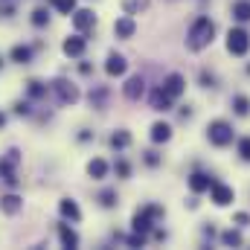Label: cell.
Instances as JSON below:
<instances>
[{
  "label": "cell",
  "mask_w": 250,
  "mask_h": 250,
  "mask_svg": "<svg viewBox=\"0 0 250 250\" xmlns=\"http://www.w3.org/2000/svg\"><path fill=\"white\" fill-rule=\"evenodd\" d=\"M15 114H21V117H26V114H32V105L23 99V102H15Z\"/></svg>",
  "instance_id": "cell-33"
},
{
  "label": "cell",
  "mask_w": 250,
  "mask_h": 250,
  "mask_svg": "<svg viewBox=\"0 0 250 250\" xmlns=\"http://www.w3.org/2000/svg\"><path fill=\"white\" fill-rule=\"evenodd\" d=\"M32 23H35V26H47V23H50V9H47V6H38V9L32 12Z\"/></svg>",
  "instance_id": "cell-31"
},
{
  "label": "cell",
  "mask_w": 250,
  "mask_h": 250,
  "mask_svg": "<svg viewBox=\"0 0 250 250\" xmlns=\"http://www.w3.org/2000/svg\"><path fill=\"white\" fill-rule=\"evenodd\" d=\"M62 50H64L67 59H82L84 50H87V38H82V35H70V38H64Z\"/></svg>",
  "instance_id": "cell-10"
},
{
  "label": "cell",
  "mask_w": 250,
  "mask_h": 250,
  "mask_svg": "<svg viewBox=\"0 0 250 250\" xmlns=\"http://www.w3.org/2000/svg\"><path fill=\"white\" fill-rule=\"evenodd\" d=\"M26 93H29V99H41V96H47V84L38 82V79H32V82L26 84Z\"/></svg>",
  "instance_id": "cell-26"
},
{
  "label": "cell",
  "mask_w": 250,
  "mask_h": 250,
  "mask_svg": "<svg viewBox=\"0 0 250 250\" xmlns=\"http://www.w3.org/2000/svg\"><path fill=\"white\" fill-rule=\"evenodd\" d=\"M125 70H128L125 56H120V53H108V59H105V73H108L111 79H117V76H125Z\"/></svg>",
  "instance_id": "cell-13"
},
{
  "label": "cell",
  "mask_w": 250,
  "mask_h": 250,
  "mask_svg": "<svg viewBox=\"0 0 250 250\" xmlns=\"http://www.w3.org/2000/svg\"><path fill=\"white\" fill-rule=\"evenodd\" d=\"M207 140L212 146H218V148L230 146L233 143V125L227 123V120H212V123L207 125Z\"/></svg>",
  "instance_id": "cell-4"
},
{
  "label": "cell",
  "mask_w": 250,
  "mask_h": 250,
  "mask_svg": "<svg viewBox=\"0 0 250 250\" xmlns=\"http://www.w3.org/2000/svg\"><path fill=\"white\" fill-rule=\"evenodd\" d=\"M123 93H125V99H131V102H140L143 96H146V79L137 73V76H131L128 82L123 84Z\"/></svg>",
  "instance_id": "cell-9"
},
{
  "label": "cell",
  "mask_w": 250,
  "mask_h": 250,
  "mask_svg": "<svg viewBox=\"0 0 250 250\" xmlns=\"http://www.w3.org/2000/svg\"><path fill=\"white\" fill-rule=\"evenodd\" d=\"M212 41H215V23H212L207 15L195 18L192 26H189V32H187V50L189 53H201V50H207Z\"/></svg>",
  "instance_id": "cell-1"
},
{
  "label": "cell",
  "mask_w": 250,
  "mask_h": 250,
  "mask_svg": "<svg viewBox=\"0 0 250 250\" xmlns=\"http://www.w3.org/2000/svg\"><path fill=\"white\" fill-rule=\"evenodd\" d=\"M239 157H242L245 163H250V137H242V140H239Z\"/></svg>",
  "instance_id": "cell-32"
},
{
  "label": "cell",
  "mask_w": 250,
  "mask_h": 250,
  "mask_svg": "<svg viewBox=\"0 0 250 250\" xmlns=\"http://www.w3.org/2000/svg\"><path fill=\"white\" fill-rule=\"evenodd\" d=\"M117 175H120V178H128V175H131V166H128L125 160H120V163H117Z\"/></svg>",
  "instance_id": "cell-35"
},
{
  "label": "cell",
  "mask_w": 250,
  "mask_h": 250,
  "mask_svg": "<svg viewBox=\"0 0 250 250\" xmlns=\"http://www.w3.org/2000/svg\"><path fill=\"white\" fill-rule=\"evenodd\" d=\"M105 99H108V90H105V87H93V90H90V105H93L96 111L105 108Z\"/></svg>",
  "instance_id": "cell-27"
},
{
  "label": "cell",
  "mask_w": 250,
  "mask_h": 250,
  "mask_svg": "<svg viewBox=\"0 0 250 250\" xmlns=\"http://www.w3.org/2000/svg\"><path fill=\"white\" fill-rule=\"evenodd\" d=\"M9 59L15 64H29L32 62V47H26V44H15L12 50H9Z\"/></svg>",
  "instance_id": "cell-21"
},
{
  "label": "cell",
  "mask_w": 250,
  "mask_h": 250,
  "mask_svg": "<svg viewBox=\"0 0 250 250\" xmlns=\"http://www.w3.org/2000/svg\"><path fill=\"white\" fill-rule=\"evenodd\" d=\"M3 125H6V114H3V111H0V128H3Z\"/></svg>",
  "instance_id": "cell-38"
},
{
  "label": "cell",
  "mask_w": 250,
  "mask_h": 250,
  "mask_svg": "<svg viewBox=\"0 0 250 250\" xmlns=\"http://www.w3.org/2000/svg\"><path fill=\"white\" fill-rule=\"evenodd\" d=\"M50 6L62 15H73L76 12V0H50Z\"/></svg>",
  "instance_id": "cell-30"
},
{
  "label": "cell",
  "mask_w": 250,
  "mask_h": 250,
  "mask_svg": "<svg viewBox=\"0 0 250 250\" xmlns=\"http://www.w3.org/2000/svg\"><path fill=\"white\" fill-rule=\"evenodd\" d=\"M230 12H233V18H236L239 23H248L250 21V0H236V3L230 6Z\"/></svg>",
  "instance_id": "cell-22"
},
{
  "label": "cell",
  "mask_w": 250,
  "mask_h": 250,
  "mask_svg": "<svg viewBox=\"0 0 250 250\" xmlns=\"http://www.w3.org/2000/svg\"><path fill=\"white\" fill-rule=\"evenodd\" d=\"M230 105H233L236 117H248V114H250V99H248V96H242V93H236V96L230 99Z\"/></svg>",
  "instance_id": "cell-25"
},
{
  "label": "cell",
  "mask_w": 250,
  "mask_h": 250,
  "mask_svg": "<svg viewBox=\"0 0 250 250\" xmlns=\"http://www.w3.org/2000/svg\"><path fill=\"white\" fill-rule=\"evenodd\" d=\"M148 137H151V143H157V146H160V143H169V140H172V125L169 123H154Z\"/></svg>",
  "instance_id": "cell-19"
},
{
  "label": "cell",
  "mask_w": 250,
  "mask_h": 250,
  "mask_svg": "<svg viewBox=\"0 0 250 250\" xmlns=\"http://www.w3.org/2000/svg\"><path fill=\"white\" fill-rule=\"evenodd\" d=\"M172 96L163 90V87H157V90H151V96H148V105H151V111H160V114H166V111H172Z\"/></svg>",
  "instance_id": "cell-12"
},
{
  "label": "cell",
  "mask_w": 250,
  "mask_h": 250,
  "mask_svg": "<svg viewBox=\"0 0 250 250\" xmlns=\"http://www.w3.org/2000/svg\"><path fill=\"white\" fill-rule=\"evenodd\" d=\"M73 26H76L79 32L93 29V26H96V15H93V9H76V12H73Z\"/></svg>",
  "instance_id": "cell-11"
},
{
  "label": "cell",
  "mask_w": 250,
  "mask_h": 250,
  "mask_svg": "<svg viewBox=\"0 0 250 250\" xmlns=\"http://www.w3.org/2000/svg\"><path fill=\"white\" fill-rule=\"evenodd\" d=\"M59 242H62V248H79V233L67 221L59 224Z\"/></svg>",
  "instance_id": "cell-18"
},
{
  "label": "cell",
  "mask_w": 250,
  "mask_h": 250,
  "mask_svg": "<svg viewBox=\"0 0 250 250\" xmlns=\"http://www.w3.org/2000/svg\"><path fill=\"white\" fill-rule=\"evenodd\" d=\"M108 160H102V157H93L90 163H87V175L93 178V181H102V178H108Z\"/></svg>",
  "instance_id": "cell-20"
},
{
  "label": "cell",
  "mask_w": 250,
  "mask_h": 250,
  "mask_svg": "<svg viewBox=\"0 0 250 250\" xmlns=\"http://www.w3.org/2000/svg\"><path fill=\"white\" fill-rule=\"evenodd\" d=\"M0 209H3L6 215H18V212L23 209V198H21V195H15V192H9V195H3V198H0Z\"/></svg>",
  "instance_id": "cell-16"
},
{
  "label": "cell",
  "mask_w": 250,
  "mask_h": 250,
  "mask_svg": "<svg viewBox=\"0 0 250 250\" xmlns=\"http://www.w3.org/2000/svg\"><path fill=\"white\" fill-rule=\"evenodd\" d=\"M250 50V32L242 29V26H233L227 32V53L230 56H248Z\"/></svg>",
  "instance_id": "cell-5"
},
{
  "label": "cell",
  "mask_w": 250,
  "mask_h": 250,
  "mask_svg": "<svg viewBox=\"0 0 250 250\" xmlns=\"http://www.w3.org/2000/svg\"><path fill=\"white\" fill-rule=\"evenodd\" d=\"M201 82H204V87H212V82H215V79H212V76H207V73H201Z\"/></svg>",
  "instance_id": "cell-37"
},
{
  "label": "cell",
  "mask_w": 250,
  "mask_h": 250,
  "mask_svg": "<svg viewBox=\"0 0 250 250\" xmlns=\"http://www.w3.org/2000/svg\"><path fill=\"white\" fill-rule=\"evenodd\" d=\"M151 6V0H123V12L125 15H140Z\"/></svg>",
  "instance_id": "cell-24"
},
{
  "label": "cell",
  "mask_w": 250,
  "mask_h": 250,
  "mask_svg": "<svg viewBox=\"0 0 250 250\" xmlns=\"http://www.w3.org/2000/svg\"><path fill=\"white\" fill-rule=\"evenodd\" d=\"M233 221H236L239 227H248V224H250V215H248V212H236V218H233Z\"/></svg>",
  "instance_id": "cell-36"
},
{
  "label": "cell",
  "mask_w": 250,
  "mask_h": 250,
  "mask_svg": "<svg viewBox=\"0 0 250 250\" xmlns=\"http://www.w3.org/2000/svg\"><path fill=\"white\" fill-rule=\"evenodd\" d=\"M146 163L148 166H160V154L157 151H146Z\"/></svg>",
  "instance_id": "cell-34"
},
{
  "label": "cell",
  "mask_w": 250,
  "mask_h": 250,
  "mask_svg": "<svg viewBox=\"0 0 250 250\" xmlns=\"http://www.w3.org/2000/svg\"><path fill=\"white\" fill-rule=\"evenodd\" d=\"M53 93L59 96L62 105H76V102L82 99L79 84H73V82H67V79H56V82H53Z\"/></svg>",
  "instance_id": "cell-6"
},
{
  "label": "cell",
  "mask_w": 250,
  "mask_h": 250,
  "mask_svg": "<svg viewBox=\"0 0 250 250\" xmlns=\"http://www.w3.org/2000/svg\"><path fill=\"white\" fill-rule=\"evenodd\" d=\"M18 163H21V151H18V148H9V151L0 157V181H3V184L18 187Z\"/></svg>",
  "instance_id": "cell-3"
},
{
  "label": "cell",
  "mask_w": 250,
  "mask_h": 250,
  "mask_svg": "<svg viewBox=\"0 0 250 250\" xmlns=\"http://www.w3.org/2000/svg\"><path fill=\"white\" fill-rule=\"evenodd\" d=\"M160 215H166V209H163V207H157V204H148V207L137 209V212H134V218H131L134 233H143V236H146L148 230H154V221H157Z\"/></svg>",
  "instance_id": "cell-2"
},
{
  "label": "cell",
  "mask_w": 250,
  "mask_h": 250,
  "mask_svg": "<svg viewBox=\"0 0 250 250\" xmlns=\"http://www.w3.org/2000/svg\"><path fill=\"white\" fill-rule=\"evenodd\" d=\"M137 32V23H134V15H123L114 21V35L117 38H134Z\"/></svg>",
  "instance_id": "cell-14"
},
{
  "label": "cell",
  "mask_w": 250,
  "mask_h": 250,
  "mask_svg": "<svg viewBox=\"0 0 250 250\" xmlns=\"http://www.w3.org/2000/svg\"><path fill=\"white\" fill-rule=\"evenodd\" d=\"M209 201H212L215 207H230V204L236 201V192H233V187H227V184H221V181H212V187H209Z\"/></svg>",
  "instance_id": "cell-7"
},
{
  "label": "cell",
  "mask_w": 250,
  "mask_h": 250,
  "mask_svg": "<svg viewBox=\"0 0 250 250\" xmlns=\"http://www.w3.org/2000/svg\"><path fill=\"white\" fill-rule=\"evenodd\" d=\"M221 242H224L227 248H239L245 239H242V233H239V230H224V233H221Z\"/></svg>",
  "instance_id": "cell-29"
},
{
  "label": "cell",
  "mask_w": 250,
  "mask_h": 250,
  "mask_svg": "<svg viewBox=\"0 0 250 250\" xmlns=\"http://www.w3.org/2000/svg\"><path fill=\"white\" fill-rule=\"evenodd\" d=\"M131 146V134L125 131V128H117L114 134H111V148H117V151H123Z\"/></svg>",
  "instance_id": "cell-23"
},
{
  "label": "cell",
  "mask_w": 250,
  "mask_h": 250,
  "mask_svg": "<svg viewBox=\"0 0 250 250\" xmlns=\"http://www.w3.org/2000/svg\"><path fill=\"white\" fill-rule=\"evenodd\" d=\"M59 212H62V218L64 221H82V209H79V204L73 201V198H62L59 201Z\"/></svg>",
  "instance_id": "cell-15"
},
{
  "label": "cell",
  "mask_w": 250,
  "mask_h": 250,
  "mask_svg": "<svg viewBox=\"0 0 250 250\" xmlns=\"http://www.w3.org/2000/svg\"><path fill=\"white\" fill-rule=\"evenodd\" d=\"M117 201H120V198H117V189H102V192H99V204H102L105 209L117 207Z\"/></svg>",
  "instance_id": "cell-28"
},
{
  "label": "cell",
  "mask_w": 250,
  "mask_h": 250,
  "mask_svg": "<svg viewBox=\"0 0 250 250\" xmlns=\"http://www.w3.org/2000/svg\"><path fill=\"white\" fill-rule=\"evenodd\" d=\"M172 99H181L184 93H187V79L181 76V73H169L166 79H163V84H160Z\"/></svg>",
  "instance_id": "cell-8"
},
{
  "label": "cell",
  "mask_w": 250,
  "mask_h": 250,
  "mask_svg": "<svg viewBox=\"0 0 250 250\" xmlns=\"http://www.w3.org/2000/svg\"><path fill=\"white\" fill-rule=\"evenodd\" d=\"M209 187H212V178H209V175H204V172H192V175H189V189H192L195 195L209 192Z\"/></svg>",
  "instance_id": "cell-17"
}]
</instances>
